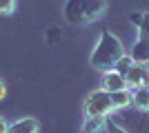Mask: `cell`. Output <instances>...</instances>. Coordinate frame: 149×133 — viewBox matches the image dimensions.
Masks as SVG:
<instances>
[{
    "mask_svg": "<svg viewBox=\"0 0 149 133\" xmlns=\"http://www.w3.org/2000/svg\"><path fill=\"white\" fill-rule=\"evenodd\" d=\"M123 56H125L123 42H120L111 31H102L100 33V40L96 42V47H93V51H91L89 62H91L93 69H98V71L105 73V71H111Z\"/></svg>",
    "mask_w": 149,
    "mask_h": 133,
    "instance_id": "obj_1",
    "label": "cell"
},
{
    "mask_svg": "<svg viewBox=\"0 0 149 133\" xmlns=\"http://www.w3.org/2000/svg\"><path fill=\"white\" fill-rule=\"evenodd\" d=\"M107 9V0H67L65 18L71 25H89L98 20Z\"/></svg>",
    "mask_w": 149,
    "mask_h": 133,
    "instance_id": "obj_2",
    "label": "cell"
},
{
    "mask_svg": "<svg viewBox=\"0 0 149 133\" xmlns=\"http://www.w3.org/2000/svg\"><path fill=\"white\" fill-rule=\"evenodd\" d=\"M113 113V104H111V93L105 89H98L85 98V115H109Z\"/></svg>",
    "mask_w": 149,
    "mask_h": 133,
    "instance_id": "obj_3",
    "label": "cell"
},
{
    "mask_svg": "<svg viewBox=\"0 0 149 133\" xmlns=\"http://www.w3.org/2000/svg\"><path fill=\"white\" fill-rule=\"evenodd\" d=\"M127 89H140V87H149V64L143 62H134L131 69L127 71Z\"/></svg>",
    "mask_w": 149,
    "mask_h": 133,
    "instance_id": "obj_4",
    "label": "cell"
},
{
    "mask_svg": "<svg viewBox=\"0 0 149 133\" xmlns=\"http://www.w3.org/2000/svg\"><path fill=\"white\" fill-rule=\"evenodd\" d=\"M105 91H109V93H113V91H120V89H127V78L120 76L118 71H105V76H102V87Z\"/></svg>",
    "mask_w": 149,
    "mask_h": 133,
    "instance_id": "obj_5",
    "label": "cell"
},
{
    "mask_svg": "<svg viewBox=\"0 0 149 133\" xmlns=\"http://www.w3.org/2000/svg\"><path fill=\"white\" fill-rule=\"evenodd\" d=\"M131 60L149 64V38H138L134 42V47H131Z\"/></svg>",
    "mask_w": 149,
    "mask_h": 133,
    "instance_id": "obj_6",
    "label": "cell"
},
{
    "mask_svg": "<svg viewBox=\"0 0 149 133\" xmlns=\"http://www.w3.org/2000/svg\"><path fill=\"white\" fill-rule=\"evenodd\" d=\"M40 124L36 118H20L13 124H9V133H38Z\"/></svg>",
    "mask_w": 149,
    "mask_h": 133,
    "instance_id": "obj_7",
    "label": "cell"
},
{
    "mask_svg": "<svg viewBox=\"0 0 149 133\" xmlns=\"http://www.w3.org/2000/svg\"><path fill=\"white\" fill-rule=\"evenodd\" d=\"M131 104H134L138 111H149V87L134 89V93H131Z\"/></svg>",
    "mask_w": 149,
    "mask_h": 133,
    "instance_id": "obj_8",
    "label": "cell"
},
{
    "mask_svg": "<svg viewBox=\"0 0 149 133\" xmlns=\"http://www.w3.org/2000/svg\"><path fill=\"white\" fill-rule=\"evenodd\" d=\"M105 127H107L105 115H87V120L82 124V133H100L105 131Z\"/></svg>",
    "mask_w": 149,
    "mask_h": 133,
    "instance_id": "obj_9",
    "label": "cell"
},
{
    "mask_svg": "<svg viewBox=\"0 0 149 133\" xmlns=\"http://www.w3.org/2000/svg\"><path fill=\"white\" fill-rule=\"evenodd\" d=\"M111 104H113V111H120V109L129 107V104H131V89L113 91V93H111Z\"/></svg>",
    "mask_w": 149,
    "mask_h": 133,
    "instance_id": "obj_10",
    "label": "cell"
},
{
    "mask_svg": "<svg viewBox=\"0 0 149 133\" xmlns=\"http://www.w3.org/2000/svg\"><path fill=\"white\" fill-rule=\"evenodd\" d=\"M131 64H134V60H131V56H127V53H125V56L120 58L118 62H116V67H113V71H118L120 76H127V71L131 69Z\"/></svg>",
    "mask_w": 149,
    "mask_h": 133,
    "instance_id": "obj_11",
    "label": "cell"
},
{
    "mask_svg": "<svg viewBox=\"0 0 149 133\" xmlns=\"http://www.w3.org/2000/svg\"><path fill=\"white\" fill-rule=\"evenodd\" d=\"M136 29H138V38H149V13H143V22Z\"/></svg>",
    "mask_w": 149,
    "mask_h": 133,
    "instance_id": "obj_12",
    "label": "cell"
},
{
    "mask_svg": "<svg viewBox=\"0 0 149 133\" xmlns=\"http://www.w3.org/2000/svg\"><path fill=\"white\" fill-rule=\"evenodd\" d=\"M16 2L18 0H0V13H13V9H16Z\"/></svg>",
    "mask_w": 149,
    "mask_h": 133,
    "instance_id": "obj_13",
    "label": "cell"
},
{
    "mask_svg": "<svg viewBox=\"0 0 149 133\" xmlns=\"http://www.w3.org/2000/svg\"><path fill=\"white\" fill-rule=\"evenodd\" d=\"M107 133H127L123 127H118V124H113V122H107V127H105Z\"/></svg>",
    "mask_w": 149,
    "mask_h": 133,
    "instance_id": "obj_14",
    "label": "cell"
},
{
    "mask_svg": "<svg viewBox=\"0 0 149 133\" xmlns=\"http://www.w3.org/2000/svg\"><path fill=\"white\" fill-rule=\"evenodd\" d=\"M131 25H134V27H138V25H140V22H143V13H131Z\"/></svg>",
    "mask_w": 149,
    "mask_h": 133,
    "instance_id": "obj_15",
    "label": "cell"
},
{
    "mask_svg": "<svg viewBox=\"0 0 149 133\" xmlns=\"http://www.w3.org/2000/svg\"><path fill=\"white\" fill-rule=\"evenodd\" d=\"M0 133H9V124H7V120L0 115Z\"/></svg>",
    "mask_w": 149,
    "mask_h": 133,
    "instance_id": "obj_16",
    "label": "cell"
},
{
    "mask_svg": "<svg viewBox=\"0 0 149 133\" xmlns=\"http://www.w3.org/2000/svg\"><path fill=\"white\" fill-rule=\"evenodd\" d=\"M5 93H7V89H5V82H2V80H0V100H2V98H5Z\"/></svg>",
    "mask_w": 149,
    "mask_h": 133,
    "instance_id": "obj_17",
    "label": "cell"
}]
</instances>
